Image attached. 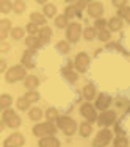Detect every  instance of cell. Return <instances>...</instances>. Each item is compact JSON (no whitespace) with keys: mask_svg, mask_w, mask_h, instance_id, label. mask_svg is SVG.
Here are the masks:
<instances>
[{"mask_svg":"<svg viewBox=\"0 0 130 147\" xmlns=\"http://www.w3.org/2000/svg\"><path fill=\"white\" fill-rule=\"evenodd\" d=\"M11 102H13V100H11V97H9L8 94H3V96L0 97V108H2L3 111H5V110H8V107L11 105Z\"/></svg>","mask_w":130,"mask_h":147,"instance_id":"cell-23","label":"cell"},{"mask_svg":"<svg viewBox=\"0 0 130 147\" xmlns=\"http://www.w3.org/2000/svg\"><path fill=\"white\" fill-rule=\"evenodd\" d=\"M27 31H28L31 36L36 34V33H39V31H38V25H36V24H33V22H30L28 25H27Z\"/></svg>","mask_w":130,"mask_h":147,"instance_id":"cell-39","label":"cell"},{"mask_svg":"<svg viewBox=\"0 0 130 147\" xmlns=\"http://www.w3.org/2000/svg\"><path fill=\"white\" fill-rule=\"evenodd\" d=\"M41 117H43V113H41L39 108H31L30 110V119H33V121H39Z\"/></svg>","mask_w":130,"mask_h":147,"instance_id":"cell-31","label":"cell"},{"mask_svg":"<svg viewBox=\"0 0 130 147\" xmlns=\"http://www.w3.org/2000/svg\"><path fill=\"white\" fill-rule=\"evenodd\" d=\"M16 105H17V108H19V110H28V105H30V102L25 99V97H20V99H17Z\"/></svg>","mask_w":130,"mask_h":147,"instance_id":"cell-30","label":"cell"},{"mask_svg":"<svg viewBox=\"0 0 130 147\" xmlns=\"http://www.w3.org/2000/svg\"><path fill=\"white\" fill-rule=\"evenodd\" d=\"M41 42H43V41H41L38 36H28V38L25 39V44H27V47L33 49V50H36V49L41 45Z\"/></svg>","mask_w":130,"mask_h":147,"instance_id":"cell-16","label":"cell"},{"mask_svg":"<svg viewBox=\"0 0 130 147\" xmlns=\"http://www.w3.org/2000/svg\"><path fill=\"white\" fill-rule=\"evenodd\" d=\"M0 69H2V72H5V69H6V64H5V61H2V63H0Z\"/></svg>","mask_w":130,"mask_h":147,"instance_id":"cell-45","label":"cell"},{"mask_svg":"<svg viewBox=\"0 0 130 147\" xmlns=\"http://www.w3.org/2000/svg\"><path fill=\"white\" fill-rule=\"evenodd\" d=\"M77 14H80V13L77 11L75 5H72V6H68V8H66V13H64V16L68 17V19H71V17H75Z\"/></svg>","mask_w":130,"mask_h":147,"instance_id":"cell-28","label":"cell"},{"mask_svg":"<svg viewBox=\"0 0 130 147\" xmlns=\"http://www.w3.org/2000/svg\"><path fill=\"white\" fill-rule=\"evenodd\" d=\"M45 117L49 119V121H55V119H58V111L55 110V108H49L47 113H45Z\"/></svg>","mask_w":130,"mask_h":147,"instance_id":"cell-32","label":"cell"},{"mask_svg":"<svg viewBox=\"0 0 130 147\" xmlns=\"http://www.w3.org/2000/svg\"><path fill=\"white\" fill-rule=\"evenodd\" d=\"M9 30H11V24H9V20H6V19L0 20V39H5V38L8 36Z\"/></svg>","mask_w":130,"mask_h":147,"instance_id":"cell-14","label":"cell"},{"mask_svg":"<svg viewBox=\"0 0 130 147\" xmlns=\"http://www.w3.org/2000/svg\"><path fill=\"white\" fill-rule=\"evenodd\" d=\"M33 57H35V50L33 49H28V50L24 53V57H22V64L25 66V67H35Z\"/></svg>","mask_w":130,"mask_h":147,"instance_id":"cell-12","label":"cell"},{"mask_svg":"<svg viewBox=\"0 0 130 147\" xmlns=\"http://www.w3.org/2000/svg\"><path fill=\"white\" fill-rule=\"evenodd\" d=\"M102 13H104V6L99 2H91L88 5V14L91 17H100Z\"/></svg>","mask_w":130,"mask_h":147,"instance_id":"cell-11","label":"cell"},{"mask_svg":"<svg viewBox=\"0 0 130 147\" xmlns=\"http://www.w3.org/2000/svg\"><path fill=\"white\" fill-rule=\"evenodd\" d=\"M91 131H93V127H91V122H83L82 125H80V135L82 136H89Z\"/></svg>","mask_w":130,"mask_h":147,"instance_id":"cell-22","label":"cell"},{"mask_svg":"<svg viewBox=\"0 0 130 147\" xmlns=\"http://www.w3.org/2000/svg\"><path fill=\"white\" fill-rule=\"evenodd\" d=\"M57 47H58V50L61 52V53H68V52L71 50V47H69V44L66 42V41H60Z\"/></svg>","mask_w":130,"mask_h":147,"instance_id":"cell-34","label":"cell"},{"mask_svg":"<svg viewBox=\"0 0 130 147\" xmlns=\"http://www.w3.org/2000/svg\"><path fill=\"white\" fill-rule=\"evenodd\" d=\"M8 49H9V45L6 44V42H2V44H0V50H2V52H6Z\"/></svg>","mask_w":130,"mask_h":147,"instance_id":"cell-44","label":"cell"},{"mask_svg":"<svg viewBox=\"0 0 130 147\" xmlns=\"http://www.w3.org/2000/svg\"><path fill=\"white\" fill-rule=\"evenodd\" d=\"M80 34H82V27H80V24L74 22L68 27V39L71 41V42H77V41L80 39Z\"/></svg>","mask_w":130,"mask_h":147,"instance_id":"cell-7","label":"cell"},{"mask_svg":"<svg viewBox=\"0 0 130 147\" xmlns=\"http://www.w3.org/2000/svg\"><path fill=\"white\" fill-rule=\"evenodd\" d=\"M13 9V3H9V2H6V0H2V2H0V11L2 13H9Z\"/></svg>","mask_w":130,"mask_h":147,"instance_id":"cell-27","label":"cell"},{"mask_svg":"<svg viewBox=\"0 0 130 147\" xmlns=\"http://www.w3.org/2000/svg\"><path fill=\"white\" fill-rule=\"evenodd\" d=\"M24 85H25L28 89H35L38 85H39V80H38L35 75H28V77L24 78Z\"/></svg>","mask_w":130,"mask_h":147,"instance_id":"cell-17","label":"cell"},{"mask_svg":"<svg viewBox=\"0 0 130 147\" xmlns=\"http://www.w3.org/2000/svg\"><path fill=\"white\" fill-rule=\"evenodd\" d=\"M24 142H25V139H24L22 133H13L9 138L5 139L3 147H22Z\"/></svg>","mask_w":130,"mask_h":147,"instance_id":"cell-5","label":"cell"},{"mask_svg":"<svg viewBox=\"0 0 130 147\" xmlns=\"http://www.w3.org/2000/svg\"><path fill=\"white\" fill-rule=\"evenodd\" d=\"M25 99L28 100L30 103H31V102H36V100L39 99V94L35 92V91H30V92H27V94H25Z\"/></svg>","mask_w":130,"mask_h":147,"instance_id":"cell-37","label":"cell"},{"mask_svg":"<svg viewBox=\"0 0 130 147\" xmlns=\"http://www.w3.org/2000/svg\"><path fill=\"white\" fill-rule=\"evenodd\" d=\"M110 139H111V131L110 130H100L99 131V135H97V138L94 139V142H93V146L94 147H105L110 142Z\"/></svg>","mask_w":130,"mask_h":147,"instance_id":"cell-6","label":"cell"},{"mask_svg":"<svg viewBox=\"0 0 130 147\" xmlns=\"http://www.w3.org/2000/svg\"><path fill=\"white\" fill-rule=\"evenodd\" d=\"M85 6H86L85 2H77V3H75V8H77V11H79V13H80V9L85 8Z\"/></svg>","mask_w":130,"mask_h":147,"instance_id":"cell-43","label":"cell"},{"mask_svg":"<svg viewBox=\"0 0 130 147\" xmlns=\"http://www.w3.org/2000/svg\"><path fill=\"white\" fill-rule=\"evenodd\" d=\"M55 14H57V8H55V5H50V3L44 5V16L45 17H53Z\"/></svg>","mask_w":130,"mask_h":147,"instance_id":"cell-24","label":"cell"},{"mask_svg":"<svg viewBox=\"0 0 130 147\" xmlns=\"http://www.w3.org/2000/svg\"><path fill=\"white\" fill-rule=\"evenodd\" d=\"M105 24H107V20H104V19H97V20H96V28H99V30H104Z\"/></svg>","mask_w":130,"mask_h":147,"instance_id":"cell-41","label":"cell"},{"mask_svg":"<svg viewBox=\"0 0 130 147\" xmlns=\"http://www.w3.org/2000/svg\"><path fill=\"white\" fill-rule=\"evenodd\" d=\"M55 25H57L58 28H64V27L68 25V17L66 16H58L57 19H55Z\"/></svg>","mask_w":130,"mask_h":147,"instance_id":"cell-29","label":"cell"},{"mask_svg":"<svg viewBox=\"0 0 130 147\" xmlns=\"http://www.w3.org/2000/svg\"><path fill=\"white\" fill-rule=\"evenodd\" d=\"M129 142L125 138H116L114 139V147H127Z\"/></svg>","mask_w":130,"mask_h":147,"instance_id":"cell-38","label":"cell"},{"mask_svg":"<svg viewBox=\"0 0 130 147\" xmlns=\"http://www.w3.org/2000/svg\"><path fill=\"white\" fill-rule=\"evenodd\" d=\"M11 36H13V39H22V36H24V30H22V28H19V27H16V28H13V30H11Z\"/></svg>","mask_w":130,"mask_h":147,"instance_id":"cell-33","label":"cell"},{"mask_svg":"<svg viewBox=\"0 0 130 147\" xmlns=\"http://www.w3.org/2000/svg\"><path fill=\"white\" fill-rule=\"evenodd\" d=\"M88 64H89V58L86 53H79L75 57V67L79 72H85L88 69Z\"/></svg>","mask_w":130,"mask_h":147,"instance_id":"cell-9","label":"cell"},{"mask_svg":"<svg viewBox=\"0 0 130 147\" xmlns=\"http://www.w3.org/2000/svg\"><path fill=\"white\" fill-rule=\"evenodd\" d=\"M110 103H111V99H110V97L102 94L99 99H97V102H96V108H99V110H107Z\"/></svg>","mask_w":130,"mask_h":147,"instance_id":"cell-15","label":"cell"},{"mask_svg":"<svg viewBox=\"0 0 130 147\" xmlns=\"http://www.w3.org/2000/svg\"><path fill=\"white\" fill-rule=\"evenodd\" d=\"M83 36H85L86 41H93L94 38H96V28H91V27H88V28L83 31Z\"/></svg>","mask_w":130,"mask_h":147,"instance_id":"cell-26","label":"cell"},{"mask_svg":"<svg viewBox=\"0 0 130 147\" xmlns=\"http://www.w3.org/2000/svg\"><path fill=\"white\" fill-rule=\"evenodd\" d=\"M57 121H58V127L63 130V133H64V135L71 136V135H74V133H75L77 124H75V121H74V119L68 117V116H63V117H58Z\"/></svg>","mask_w":130,"mask_h":147,"instance_id":"cell-1","label":"cell"},{"mask_svg":"<svg viewBox=\"0 0 130 147\" xmlns=\"http://www.w3.org/2000/svg\"><path fill=\"white\" fill-rule=\"evenodd\" d=\"M30 19H31V22L36 24V25H44L45 24V16L41 14V13H31Z\"/></svg>","mask_w":130,"mask_h":147,"instance_id":"cell-19","label":"cell"},{"mask_svg":"<svg viewBox=\"0 0 130 147\" xmlns=\"http://www.w3.org/2000/svg\"><path fill=\"white\" fill-rule=\"evenodd\" d=\"M2 117H3V122H6V125L11 128H17L20 125V117L13 110H5Z\"/></svg>","mask_w":130,"mask_h":147,"instance_id":"cell-4","label":"cell"},{"mask_svg":"<svg viewBox=\"0 0 130 147\" xmlns=\"http://www.w3.org/2000/svg\"><path fill=\"white\" fill-rule=\"evenodd\" d=\"M119 17H124L127 22H130V8H127V6H124V8L119 9Z\"/></svg>","mask_w":130,"mask_h":147,"instance_id":"cell-35","label":"cell"},{"mask_svg":"<svg viewBox=\"0 0 130 147\" xmlns=\"http://www.w3.org/2000/svg\"><path fill=\"white\" fill-rule=\"evenodd\" d=\"M80 113H82L83 117L88 119V122H93V121H96V119H97V116H96V110H94V108L91 107L89 103L82 105V110H80Z\"/></svg>","mask_w":130,"mask_h":147,"instance_id":"cell-10","label":"cell"},{"mask_svg":"<svg viewBox=\"0 0 130 147\" xmlns=\"http://www.w3.org/2000/svg\"><path fill=\"white\" fill-rule=\"evenodd\" d=\"M5 78L8 83H14L17 80L25 78V67H24V66H13V67L6 72Z\"/></svg>","mask_w":130,"mask_h":147,"instance_id":"cell-2","label":"cell"},{"mask_svg":"<svg viewBox=\"0 0 130 147\" xmlns=\"http://www.w3.org/2000/svg\"><path fill=\"white\" fill-rule=\"evenodd\" d=\"M63 74H64V77L69 80V82H75V80H77V74L72 72L71 66H69V67H64V69H63Z\"/></svg>","mask_w":130,"mask_h":147,"instance_id":"cell-25","label":"cell"},{"mask_svg":"<svg viewBox=\"0 0 130 147\" xmlns=\"http://www.w3.org/2000/svg\"><path fill=\"white\" fill-rule=\"evenodd\" d=\"M114 119H116L114 111H104L97 117V121H99V125H102V127H108V125H111L114 122Z\"/></svg>","mask_w":130,"mask_h":147,"instance_id":"cell-8","label":"cell"},{"mask_svg":"<svg viewBox=\"0 0 130 147\" xmlns=\"http://www.w3.org/2000/svg\"><path fill=\"white\" fill-rule=\"evenodd\" d=\"M39 39L43 41V42H45V41H49L50 39V36H52V30L49 28V27H44V28H41L39 30Z\"/></svg>","mask_w":130,"mask_h":147,"instance_id":"cell-20","label":"cell"},{"mask_svg":"<svg viewBox=\"0 0 130 147\" xmlns=\"http://www.w3.org/2000/svg\"><path fill=\"white\" fill-rule=\"evenodd\" d=\"M83 96H85V99H88V100L94 99V96H96V88H94L93 85L85 86V89H83Z\"/></svg>","mask_w":130,"mask_h":147,"instance_id":"cell-21","label":"cell"},{"mask_svg":"<svg viewBox=\"0 0 130 147\" xmlns=\"http://www.w3.org/2000/svg\"><path fill=\"white\" fill-rule=\"evenodd\" d=\"M13 9H14L17 14H20V13L25 9V3H24V2H14V3H13Z\"/></svg>","mask_w":130,"mask_h":147,"instance_id":"cell-36","label":"cell"},{"mask_svg":"<svg viewBox=\"0 0 130 147\" xmlns=\"http://www.w3.org/2000/svg\"><path fill=\"white\" fill-rule=\"evenodd\" d=\"M99 39L100 41H108L110 39V31L108 30H100L99 31Z\"/></svg>","mask_w":130,"mask_h":147,"instance_id":"cell-40","label":"cell"},{"mask_svg":"<svg viewBox=\"0 0 130 147\" xmlns=\"http://www.w3.org/2000/svg\"><path fill=\"white\" fill-rule=\"evenodd\" d=\"M121 27H122V20H121V17H111V19L108 20V28H110L111 31H118V30H121Z\"/></svg>","mask_w":130,"mask_h":147,"instance_id":"cell-18","label":"cell"},{"mask_svg":"<svg viewBox=\"0 0 130 147\" xmlns=\"http://www.w3.org/2000/svg\"><path fill=\"white\" fill-rule=\"evenodd\" d=\"M113 5L118 6V8H124V6H125V2H122V0H114Z\"/></svg>","mask_w":130,"mask_h":147,"instance_id":"cell-42","label":"cell"},{"mask_svg":"<svg viewBox=\"0 0 130 147\" xmlns=\"http://www.w3.org/2000/svg\"><path fill=\"white\" fill-rule=\"evenodd\" d=\"M39 147H60V141L53 136H45L39 141Z\"/></svg>","mask_w":130,"mask_h":147,"instance_id":"cell-13","label":"cell"},{"mask_svg":"<svg viewBox=\"0 0 130 147\" xmlns=\"http://www.w3.org/2000/svg\"><path fill=\"white\" fill-rule=\"evenodd\" d=\"M57 128L52 122H44V124H38L36 127L33 128V133L36 136H44V135H55Z\"/></svg>","mask_w":130,"mask_h":147,"instance_id":"cell-3","label":"cell"}]
</instances>
